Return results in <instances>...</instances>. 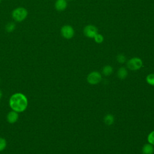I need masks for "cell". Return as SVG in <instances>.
I'll use <instances>...</instances> for the list:
<instances>
[{
  "instance_id": "cell-1",
  "label": "cell",
  "mask_w": 154,
  "mask_h": 154,
  "mask_svg": "<svg viewBox=\"0 0 154 154\" xmlns=\"http://www.w3.org/2000/svg\"><path fill=\"white\" fill-rule=\"evenodd\" d=\"M28 105V100L26 96L22 93H15L9 99V106L11 110L18 113L25 111Z\"/></svg>"
},
{
  "instance_id": "cell-2",
  "label": "cell",
  "mask_w": 154,
  "mask_h": 154,
  "mask_svg": "<svg viewBox=\"0 0 154 154\" xmlns=\"http://www.w3.org/2000/svg\"><path fill=\"white\" fill-rule=\"evenodd\" d=\"M28 15V11L26 8L23 7H18L13 9L11 12L13 19L17 22H21L25 20Z\"/></svg>"
},
{
  "instance_id": "cell-3",
  "label": "cell",
  "mask_w": 154,
  "mask_h": 154,
  "mask_svg": "<svg viewBox=\"0 0 154 154\" xmlns=\"http://www.w3.org/2000/svg\"><path fill=\"white\" fill-rule=\"evenodd\" d=\"M127 67L131 70H137L143 66V61L138 57H133L127 62Z\"/></svg>"
},
{
  "instance_id": "cell-4",
  "label": "cell",
  "mask_w": 154,
  "mask_h": 154,
  "mask_svg": "<svg viewBox=\"0 0 154 154\" xmlns=\"http://www.w3.org/2000/svg\"><path fill=\"white\" fill-rule=\"evenodd\" d=\"M61 36L65 39H71L75 35L74 28L70 25H64L60 29Z\"/></svg>"
},
{
  "instance_id": "cell-5",
  "label": "cell",
  "mask_w": 154,
  "mask_h": 154,
  "mask_svg": "<svg viewBox=\"0 0 154 154\" xmlns=\"http://www.w3.org/2000/svg\"><path fill=\"white\" fill-rule=\"evenodd\" d=\"M98 33L97 27L93 25L89 24L86 25L83 29L84 35L90 38H93L96 34Z\"/></svg>"
},
{
  "instance_id": "cell-6",
  "label": "cell",
  "mask_w": 154,
  "mask_h": 154,
  "mask_svg": "<svg viewBox=\"0 0 154 154\" xmlns=\"http://www.w3.org/2000/svg\"><path fill=\"white\" fill-rule=\"evenodd\" d=\"M102 79L101 74L97 71H93L90 73L87 78V82L91 85H96L100 82Z\"/></svg>"
},
{
  "instance_id": "cell-7",
  "label": "cell",
  "mask_w": 154,
  "mask_h": 154,
  "mask_svg": "<svg viewBox=\"0 0 154 154\" xmlns=\"http://www.w3.org/2000/svg\"><path fill=\"white\" fill-rule=\"evenodd\" d=\"M19 119V113L11 110L9 111L7 115V120L10 124L15 123Z\"/></svg>"
},
{
  "instance_id": "cell-8",
  "label": "cell",
  "mask_w": 154,
  "mask_h": 154,
  "mask_svg": "<svg viewBox=\"0 0 154 154\" xmlns=\"http://www.w3.org/2000/svg\"><path fill=\"white\" fill-rule=\"evenodd\" d=\"M55 8L58 11H64L67 7V0H56L54 4Z\"/></svg>"
},
{
  "instance_id": "cell-9",
  "label": "cell",
  "mask_w": 154,
  "mask_h": 154,
  "mask_svg": "<svg viewBox=\"0 0 154 154\" xmlns=\"http://www.w3.org/2000/svg\"><path fill=\"white\" fill-rule=\"evenodd\" d=\"M154 152V148L152 144L148 143L144 145L142 149V152L143 154H153Z\"/></svg>"
},
{
  "instance_id": "cell-10",
  "label": "cell",
  "mask_w": 154,
  "mask_h": 154,
  "mask_svg": "<svg viewBox=\"0 0 154 154\" xmlns=\"http://www.w3.org/2000/svg\"><path fill=\"white\" fill-rule=\"evenodd\" d=\"M128 76V71L124 67H121L117 71V76L120 79H125Z\"/></svg>"
},
{
  "instance_id": "cell-11",
  "label": "cell",
  "mask_w": 154,
  "mask_h": 154,
  "mask_svg": "<svg viewBox=\"0 0 154 154\" xmlns=\"http://www.w3.org/2000/svg\"><path fill=\"white\" fill-rule=\"evenodd\" d=\"M103 120H104V123L106 125L109 126V125H111L113 124V123L114 122V117L112 114H108L104 117Z\"/></svg>"
},
{
  "instance_id": "cell-12",
  "label": "cell",
  "mask_w": 154,
  "mask_h": 154,
  "mask_svg": "<svg viewBox=\"0 0 154 154\" xmlns=\"http://www.w3.org/2000/svg\"><path fill=\"white\" fill-rule=\"evenodd\" d=\"M16 24L13 22H9L6 23L5 26V29L7 32H12L16 29Z\"/></svg>"
},
{
  "instance_id": "cell-13",
  "label": "cell",
  "mask_w": 154,
  "mask_h": 154,
  "mask_svg": "<svg viewBox=\"0 0 154 154\" xmlns=\"http://www.w3.org/2000/svg\"><path fill=\"white\" fill-rule=\"evenodd\" d=\"M113 72V68L110 65H106L102 69V73L105 76L110 75Z\"/></svg>"
},
{
  "instance_id": "cell-14",
  "label": "cell",
  "mask_w": 154,
  "mask_h": 154,
  "mask_svg": "<svg viewBox=\"0 0 154 154\" xmlns=\"http://www.w3.org/2000/svg\"><path fill=\"white\" fill-rule=\"evenodd\" d=\"M94 42L96 43H98V44H100L102 43L103 40H104V37L102 34H99V33H97L95 35V36L93 38Z\"/></svg>"
},
{
  "instance_id": "cell-15",
  "label": "cell",
  "mask_w": 154,
  "mask_h": 154,
  "mask_svg": "<svg viewBox=\"0 0 154 154\" xmlns=\"http://www.w3.org/2000/svg\"><path fill=\"white\" fill-rule=\"evenodd\" d=\"M146 81L149 84L154 85V73L149 74L146 76Z\"/></svg>"
},
{
  "instance_id": "cell-16",
  "label": "cell",
  "mask_w": 154,
  "mask_h": 154,
  "mask_svg": "<svg viewBox=\"0 0 154 154\" xmlns=\"http://www.w3.org/2000/svg\"><path fill=\"white\" fill-rule=\"evenodd\" d=\"M7 147V141L5 138L0 137V152L3 151Z\"/></svg>"
},
{
  "instance_id": "cell-17",
  "label": "cell",
  "mask_w": 154,
  "mask_h": 154,
  "mask_svg": "<svg viewBox=\"0 0 154 154\" xmlns=\"http://www.w3.org/2000/svg\"><path fill=\"white\" fill-rule=\"evenodd\" d=\"M116 60L118 63H119L120 64H123V63H125L126 58V57L123 54H119L116 57Z\"/></svg>"
},
{
  "instance_id": "cell-18",
  "label": "cell",
  "mask_w": 154,
  "mask_h": 154,
  "mask_svg": "<svg viewBox=\"0 0 154 154\" xmlns=\"http://www.w3.org/2000/svg\"><path fill=\"white\" fill-rule=\"evenodd\" d=\"M147 141L149 143L152 144L153 146L154 145V131H152L147 137Z\"/></svg>"
},
{
  "instance_id": "cell-19",
  "label": "cell",
  "mask_w": 154,
  "mask_h": 154,
  "mask_svg": "<svg viewBox=\"0 0 154 154\" xmlns=\"http://www.w3.org/2000/svg\"><path fill=\"white\" fill-rule=\"evenodd\" d=\"M2 95H3V94H2V91L0 90V99L2 98Z\"/></svg>"
},
{
  "instance_id": "cell-20",
  "label": "cell",
  "mask_w": 154,
  "mask_h": 154,
  "mask_svg": "<svg viewBox=\"0 0 154 154\" xmlns=\"http://www.w3.org/2000/svg\"><path fill=\"white\" fill-rule=\"evenodd\" d=\"M2 1V0H0V3H1V2Z\"/></svg>"
},
{
  "instance_id": "cell-21",
  "label": "cell",
  "mask_w": 154,
  "mask_h": 154,
  "mask_svg": "<svg viewBox=\"0 0 154 154\" xmlns=\"http://www.w3.org/2000/svg\"><path fill=\"white\" fill-rule=\"evenodd\" d=\"M0 84H1V79H0Z\"/></svg>"
},
{
  "instance_id": "cell-22",
  "label": "cell",
  "mask_w": 154,
  "mask_h": 154,
  "mask_svg": "<svg viewBox=\"0 0 154 154\" xmlns=\"http://www.w3.org/2000/svg\"><path fill=\"white\" fill-rule=\"evenodd\" d=\"M69 1H72V0H69Z\"/></svg>"
}]
</instances>
